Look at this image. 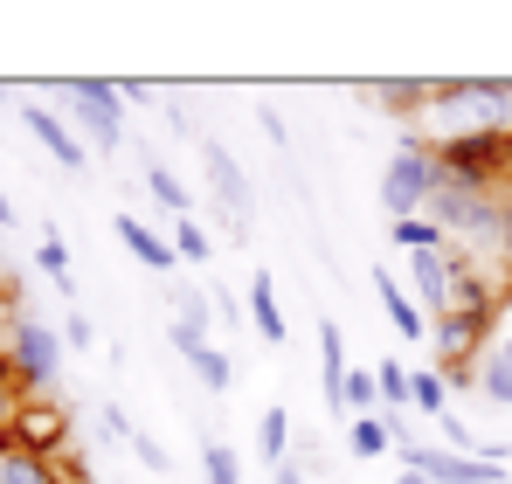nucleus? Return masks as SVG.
Returning a JSON list of instances; mask_svg holds the SVG:
<instances>
[{
  "label": "nucleus",
  "instance_id": "f257e3e1",
  "mask_svg": "<svg viewBox=\"0 0 512 484\" xmlns=\"http://www.w3.org/2000/svg\"><path fill=\"white\" fill-rule=\"evenodd\" d=\"M512 125V83L464 77V83H429L423 97V132L450 153V146H485Z\"/></svg>",
  "mask_w": 512,
  "mask_h": 484
},
{
  "label": "nucleus",
  "instance_id": "f03ea898",
  "mask_svg": "<svg viewBox=\"0 0 512 484\" xmlns=\"http://www.w3.org/2000/svg\"><path fill=\"white\" fill-rule=\"evenodd\" d=\"M429 222L450 242H471V249H499L506 242V201L492 194L485 173L471 166H443L436 194H429Z\"/></svg>",
  "mask_w": 512,
  "mask_h": 484
},
{
  "label": "nucleus",
  "instance_id": "7ed1b4c3",
  "mask_svg": "<svg viewBox=\"0 0 512 484\" xmlns=\"http://www.w3.org/2000/svg\"><path fill=\"white\" fill-rule=\"evenodd\" d=\"M63 332L56 325H42L35 312H14L7 319V367H14V381H21V395H49L56 381H63Z\"/></svg>",
  "mask_w": 512,
  "mask_h": 484
},
{
  "label": "nucleus",
  "instance_id": "20e7f679",
  "mask_svg": "<svg viewBox=\"0 0 512 484\" xmlns=\"http://www.w3.org/2000/svg\"><path fill=\"white\" fill-rule=\"evenodd\" d=\"M436 180H443V160H436V153H423V146L388 153V166H381V208H388L395 222H416V215H429Z\"/></svg>",
  "mask_w": 512,
  "mask_h": 484
},
{
  "label": "nucleus",
  "instance_id": "39448f33",
  "mask_svg": "<svg viewBox=\"0 0 512 484\" xmlns=\"http://www.w3.org/2000/svg\"><path fill=\"white\" fill-rule=\"evenodd\" d=\"M63 97H77L70 118H77V132H84L90 146H104V153L125 146V104H118L125 90H118L111 77H70V83H63Z\"/></svg>",
  "mask_w": 512,
  "mask_h": 484
},
{
  "label": "nucleus",
  "instance_id": "423d86ee",
  "mask_svg": "<svg viewBox=\"0 0 512 484\" xmlns=\"http://www.w3.org/2000/svg\"><path fill=\"white\" fill-rule=\"evenodd\" d=\"M402 471H423L429 484H499L506 464L464 457V450H450V443H402Z\"/></svg>",
  "mask_w": 512,
  "mask_h": 484
},
{
  "label": "nucleus",
  "instance_id": "0eeeda50",
  "mask_svg": "<svg viewBox=\"0 0 512 484\" xmlns=\"http://www.w3.org/2000/svg\"><path fill=\"white\" fill-rule=\"evenodd\" d=\"M201 166H208V187H215V201H222V215H229V236H250L256 187H250V173H243V160H236L229 146H208Z\"/></svg>",
  "mask_w": 512,
  "mask_h": 484
},
{
  "label": "nucleus",
  "instance_id": "6e6552de",
  "mask_svg": "<svg viewBox=\"0 0 512 484\" xmlns=\"http://www.w3.org/2000/svg\"><path fill=\"white\" fill-rule=\"evenodd\" d=\"M21 125L49 146V160L63 166V173H84V166H90V146L63 125V118H56V111H49V104H21Z\"/></svg>",
  "mask_w": 512,
  "mask_h": 484
},
{
  "label": "nucleus",
  "instance_id": "1a4fd4ad",
  "mask_svg": "<svg viewBox=\"0 0 512 484\" xmlns=\"http://www.w3.org/2000/svg\"><path fill=\"white\" fill-rule=\"evenodd\" d=\"M374 298L388 305V319H395V332H402V339H429V319H423V305L409 298V284H395L388 270H374Z\"/></svg>",
  "mask_w": 512,
  "mask_h": 484
},
{
  "label": "nucleus",
  "instance_id": "9d476101",
  "mask_svg": "<svg viewBox=\"0 0 512 484\" xmlns=\"http://www.w3.org/2000/svg\"><path fill=\"white\" fill-rule=\"evenodd\" d=\"M457 381H471L492 408H512V360L499 353V346H485V353L471 360V374H457Z\"/></svg>",
  "mask_w": 512,
  "mask_h": 484
},
{
  "label": "nucleus",
  "instance_id": "9b49d317",
  "mask_svg": "<svg viewBox=\"0 0 512 484\" xmlns=\"http://www.w3.org/2000/svg\"><path fill=\"white\" fill-rule=\"evenodd\" d=\"M118 242H125V249H132L146 270H173V263H180V249H173L167 236H153L139 215H118Z\"/></svg>",
  "mask_w": 512,
  "mask_h": 484
},
{
  "label": "nucleus",
  "instance_id": "f8f14e48",
  "mask_svg": "<svg viewBox=\"0 0 512 484\" xmlns=\"http://www.w3.org/2000/svg\"><path fill=\"white\" fill-rule=\"evenodd\" d=\"M250 332L256 339H270V346H284V305H277V291H270V270H256L250 277Z\"/></svg>",
  "mask_w": 512,
  "mask_h": 484
},
{
  "label": "nucleus",
  "instance_id": "ddd939ff",
  "mask_svg": "<svg viewBox=\"0 0 512 484\" xmlns=\"http://www.w3.org/2000/svg\"><path fill=\"white\" fill-rule=\"evenodd\" d=\"M340 388H346V339L326 319L319 325V395H326V408H340Z\"/></svg>",
  "mask_w": 512,
  "mask_h": 484
},
{
  "label": "nucleus",
  "instance_id": "4468645a",
  "mask_svg": "<svg viewBox=\"0 0 512 484\" xmlns=\"http://www.w3.org/2000/svg\"><path fill=\"white\" fill-rule=\"evenodd\" d=\"M395 443H402V422H395V415H353V436H346L353 457H381V450H395Z\"/></svg>",
  "mask_w": 512,
  "mask_h": 484
},
{
  "label": "nucleus",
  "instance_id": "2eb2a0df",
  "mask_svg": "<svg viewBox=\"0 0 512 484\" xmlns=\"http://www.w3.org/2000/svg\"><path fill=\"white\" fill-rule=\"evenodd\" d=\"M256 457H263L270 471H277V464H291V415H284L277 402L256 415Z\"/></svg>",
  "mask_w": 512,
  "mask_h": 484
},
{
  "label": "nucleus",
  "instance_id": "dca6fc26",
  "mask_svg": "<svg viewBox=\"0 0 512 484\" xmlns=\"http://www.w3.org/2000/svg\"><path fill=\"white\" fill-rule=\"evenodd\" d=\"M0 484H56L49 457L28 450V443H0Z\"/></svg>",
  "mask_w": 512,
  "mask_h": 484
},
{
  "label": "nucleus",
  "instance_id": "f3484780",
  "mask_svg": "<svg viewBox=\"0 0 512 484\" xmlns=\"http://www.w3.org/2000/svg\"><path fill=\"white\" fill-rule=\"evenodd\" d=\"M35 263H42V277H49L63 298H77V277H70V242L56 236V229H42V242H35Z\"/></svg>",
  "mask_w": 512,
  "mask_h": 484
},
{
  "label": "nucleus",
  "instance_id": "a211bd4d",
  "mask_svg": "<svg viewBox=\"0 0 512 484\" xmlns=\"http://www.w3.org/2000/svg\"><path fill=\"white\" fill-rule=\"evenodd\" d=\"M409 408H423V415H450V374H436V367H423V374H409Z\"/></svg>",
  "mask_w": 512,
  "mask_h": 484
},
{
  "label": "nucleus",
  "instance_id": "6ab92c4d",
  "mask_svg": "<svg viewBox=\"0 0 512 484\" xmlns=\"http://www.w3.org/2000/svg\"><path fill=\"white\" fill-rule=\"evenodd\" d=\"M201 484H243V457L229 450V443H201Z\"/></svg>",
  "mask_w": 512,
  "mask_h": 484
},
{
  "label": "nucleus",
  "instance_id": "aec40b11",
  "mask_svg": "<svg viewBox=\"0 0 512 484\" xmlns=\"http://www.w3.org/2000/svg\"><path fill=\"white\" fill-rule=\"evenodd\" d=\"M187 367H194V374H201V388H215V395H229V388H236V360H229L222 346H201Z\"/></svg>",
  "mask_w": 512,
  "mask_h": 484
},
{
  "label": "nucleus",
  "instance_id": "412c9836",
  "mask_svg": "<svg viewBox=\"0 0 512 484\" xmlns=\"http://www.w3.org/2000/svg\"><path fill=\"white\" fill-rule=\"evenodd\" d=\"M340 408H353V415H381V381H374V374H367V367H346Z\"/></svg>",
  "mask_w": 512,
  "mask_h": 484
},
{
  "label": "nucleus",
  "instance_id": "4be33fe9",
  "mask_svg": "<svg viewBox=\"0 0 512 484\" xmlns=\"http://www.w3.org/2000/svg\"><path fill=\"white\" fill-rule=\"evenodd\" d=\"M146 187H153V201L167 208L173 222L187 215V187H180V180H173V173H167V166H160V160H146Z\"/></svg>",
  "mask_w": 512,
  "mask_h": 484
},
{
  "label": "nucleus",
  "instance_id": "5701e85b",
  "mask_svg": "<svg viewBox=\"0 0 512 484\" xmlns=\"http://www.w3.org/2000/svg\"><path fill=\"white\" fill-rule=\"evenodd\" d=\"M374 381H381V402H388V415L402 422V408H409V367H402V360H381V367H374Z\"/></svg>",
  "mask_w": 512,
  "mask_h": 484
},
{
  "label": "nucleus",
  "instance_id": "b1692460",
  "mask_svg": "<svg viewBox=\"0 0 512 484\" xmlns=\"http://www.w3.org/2000/svg\"><path fill=\"white\" fill-rule=\"evenodd\" d=\"M395 242H402L409 256H423V249H450V236H443L429 215H416V222H395Z\"/></svg>",
  "mask_w": 512,
  "mask_h": 484
},
{
  "label": "nucleus",
  "instance_id": "393cba45",
  "mask_svg": "<svg viewBox=\"0 0 512 484\" xmlns=\"http://www.w3.org/2000/svg\"><path fill=\"white\" fill-rule=\"evenodd\" d=\"M173 249H180L187 263H208V256H215V242H208V229H201L194 215H180V222H173Z\"/></svg>",
  "mask_w": 512,
  "mask_h": 484
},
{
  "label": "nucleus",
  "instance_id": "a878e982",
  "mask_svg": "<svg viewBox=\"0 0 512 484\" xmlns=\"http://www.w3.org/2000/svg\"><path fill=\"white\" fill-rule=\"evenodd\" d=\"M173 305H180V325H201V332L215 325V305H208L194 284H173Z\"/></svg>",
  "mask_w": 512,
  "mask_h": 484
},
{
  "label": "nucleus",
  "instance_id": "bb28decb",
  "mask_svg": "<svg viewBox=\"0 0 512 484\" xmlns=\"http://www.w3.org/2000/svg\"><path fill=\"white\" fill-rule=\"evenodd\" d=\"M367 97L381 111H409V97H429V83H367Z\"/></svg>",
  "mask_w": 512,
  "mask_h": 484
},
{
  "label": "nucleus",
  "instance_id": "cd10ccee",
  "mask_svg": "<svg viewBox=\"0 0 512 484\" xmlns=\"http://www.w3.org/2000/svg\"><path fill=\"white\" fill-rule=\"evenodd\" d=\"M125 450H132V457H139L146 471H160V478H167V471H173L167 443H160V436H146V429H132V443H125Z\"/></svg>",
  "mask_w": 512,
  "mask_h": 484
},
{
  "label": "nucleus",
  "instance_id": "c85d7f7f",
  "mask_svg": "<svg viewBox=\"0 0 512 484\" xmlns=\"http://www.w3.org/2000/svg\"><path fill=\"white\" fill-rule=\"evenodd\" d=\"M56 332H63V346H70V353H90V346H97V325H90L84 312H70V319L56 325Z\"/></svg>",
  "mask_w": 512,
  "mask_h": 484
},
{
  "label": "nucleus",
  "instance_id": "c756f323",
  "mask_svg": "<svg viewBox=\"0 0 512 484\" xmlns=\"http://www.w3.org/2000/svg\"><path fill=\"white\" fill-rule=\"evenodd\" d=\"M14 415H21V381H14V367L0 360V429H14Z\"/></svg>",
  "mask_w": 512,
  "mask_h": 484
},
{
  "label": "nucleus",
  "instance_id": "7c9ffc66",
  "mask_svg": "<svg viewBox=\"0 0 512 484\" xmlns=\"http://www.w3.org/2000/svg\"><path fill=\"white\" fill-rule=\"evenodd\" d=\"M104 443H132V415L118 402H104Z\"/></svg>",
  "mask_w": 512,
  "mask_h": 484
},
{
  "label": "nucleus",
  "instance_id": "2f4dec72",
  "mask_svg": "<svg viewBox=\"0 0 512 484\" xmlns=\"http://www.w3.org/2000/svg\"><path fill=\"white\" fill-rule=\"evenodd\" d=\"M167 339H173V346H180V353H187V360H194V353L208 346V332H201V325H180V319L167 325Z\"/></svg>",
  "mask_w": 512,
  "mask_h": 484
},
{
  "label": "nucleus",
  "instance_id": "473e14b6",
  "mask_svg": "<svg viewBox=\"0 0 512 484\" xmlns=\"http://www.w3.org/2000/svg\"><path fill=\"white\" fill-rule=\"evenodd\" d=\"M256 132H263V139H270V146H284V139H291V132H284V118H277V111H270V104H256Z\"/></svg>",
  "mask_w": 512,
  "mask_h": 484
},
{
  "label": "nucleus",
  "instance_id": "72a5a7b5",
  "mask_svg": "<svg viewBox=\"0 0 512 484\" xmlns=\"http://www.w3.org/2000/svg\"><path fill=\"white\" fill-rule=\"evenodd\" d=\"M492 346H499V353L512 360V298H506V312H499V339H492Z\"/></svg>",
  "mask_w": 512,
  "mask_h": 484
},
{
  "label": "nucleus",
  "instance_id": "f704fd0d",
  "mask_svg": "<svg viewBox=\"0 0 512 484\" xmlns=\"http://www.w3.org/2000/svg\"><path fill=\"white\" fill-rule=\"evenodd\" d=\"M270 484H305V464H298V457H291V464H277V471H270Z\"/></svg>",
  "mask_w": 512,
  "mask_h": 484
},
{
  "label": "nucleus",
  "instance_id": "c9c22d12",
  "mask_svg": "<svg viewBox=\"0 0 512 484\" xmlns=\"http://www.w3.org/2000/svg\"><path fill=\"white\" fill-rule=\"evenodd\" d=\"M21 215H14V201H7V187H0V229H14Z\"/></svg>",
  "mask_w": 512,
  "mask_h": 484
},
{
  "label": "nucleus",
  "instance_id": "e433bc0d",
  "mask_svg": "<svg viewBox=\"0 0 512 484\" xmlns=\"http://www.w3.org/2000/svg\"><path fill=\"white\" fill-rule=\"evenodd\" d=\"M499 256L512 263V201H506V242H499Z\"/></svg>",
  "mask_w": 512,
  "mask_h": 484
},
{
  "label": "nucleus",
  "instance_id": "4c0bfd02",
  "mask_svg": "<svg viewBox=\"0 0 512 484\" xmlns=\"http://www.w3.org/2000/svg\"><path fill=\"white\" fill-rule=\"evenodd\" d=\"M395 484H429V478H423V471H402V478H395Z\"/></svg>",
  "mask_w": 512,
  "mask_h": 484
},
{
  "label": "nucleus",
  "instance_id": "58836bf2",
  "mask_svg": "<svg viewBox=\"0 0 512 484\" xmlns=\"http://www.w3.org/2000/svg\"><path fill=\"white\" fill-rule=\"evenodd\" d=\"M7 319H14V312H7V305H0V332H7Z\"/></svg>",
  "mask_w": 512,
  "mask_h": 484
},
{
  "label": "nucleus",
  "instance_id": "ea45409f",
  "mask_svg": "<svg viewBox=\"0 0 512 484\" xmlns=\"http://www.w3.org/2000/svg\"><path fill=\"white\" fill-rule=\"evenodd\" d=\"M7 90H14V83H0V97H7Z\"/></svg>",
  "mask_w": 512,
  "mask_h": 484
}]
</instances>
